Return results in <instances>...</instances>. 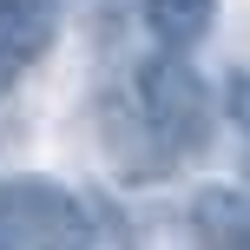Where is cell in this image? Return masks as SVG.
Segmentation results:
<instances>
[{
    "label": "cell",
    "instance_id": "cell-5",
    "mask_svg": "<svg viewBox=\"0 0 250 250\" xmlns=\"http://www.w3.org/2000/svg\"><path fill=\"white\" fill-rule=\"evenodd\" d=\"M217 20V0H145V26L165 40V46H191V40H204V26Z\"/></svg>",
    "mask_w": 250,
    "mask_h": 250
},
{
    "label": "cell",
    "instance_id": "cell-6",
    "mask_svg": "<svg viewBox=\"0 0 250 250\" xmlns=\"http://www.w3.org/2000/svg\"><path fill=\"white\" fill-rule=\"evenodd\" d=\"M224 112H230V125L250 138V73H230V79H224Z\"/></svg>",
    "mask_w": 250,
    "mask_h": 250
},
{
    "label": "cell",
    "instance_id": "cell-3",
    "mask_svg": "<svg viewBox=\"0 0 250 250\" xmlns=\"http://www.w3.org/2000/svg\"><path fill=\"white\" fill-rule=\"evenodd\" d=\"M53 26H60V0H0V60H40Z\"/></svg>",
    "mask_w": 250,
    "mask_h": 250
},
{
    "label": "cell",
    "instance_id": "cell-1",
    "mask_svg": "<svg viewBox=\"0 0 250 250\" xmlns=\"http://www.w3.org/2000/svg\"><path fill=\"white\" fill-rule=\"evenodd\" d=\"M86 237V211L53 178L0 185V250H73Z\"/></svg>",
    "mask_w": 250,
    "mask_h": 250
},
{
    "label": "cell",
    "instance_id": "cell-2",
    "mask_svg": "<svg viewBox=\"0 0 250 250\" xmlns=\"http://www.w3.org/2000/svg\"><path fill=\"white\" fill-rule=\"evenodd\" d=\"M138 112L165 151H198L204 125H211V99H204V79L185 60H151L138 73Z\"/></svg>",
    "mask_w": 250,
    "mask_h": 250
},
{
    "label": "cell",
    "instance_id": "cell-4",
    "mask_svg": "<svg viewBox=\"0 0 250 250\" xmlns=\"http://www.w3.org/2000/svg\"><path fill=\"white\" fill-rule=\"evenodd\" d=\"M191 217H198V230L217 250H250V198H244V191H224V185L198 191Z\"/></svg>",
    "mask_w": 250,
    "mask_h": 250
},
{
    "label": "cell",
    "instance_id": "cell-7",
    "mask_svg": "<svg viewBox=\"0 0 250 250\" xmlns=\"http://www.w3.org/2000/svg\"><path fill=\"white\" fill-rule=\"evenodd\" d=\"M13 73H20V66H13V60H0V92L13 86Z\"/></svg>",
    "mask_w": 250,
    "mask_h": 250
}]
</instances>
